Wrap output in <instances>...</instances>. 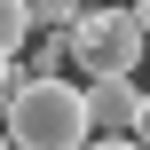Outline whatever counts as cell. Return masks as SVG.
<instances>
[{"label":"cell","mask_w":150,"mask_h":150,"mask_svg":"<svg viewBox=\"0 0 150 150\" xmlns=\"http://www.w3.org/2000/svg\"><path fill=\"white\" fill-rule=\"evenodd\" d=\"M8 87H16V55L0 47V111H8Z\"/></svg>","instance_id":"obj_7"},{"label":"cell","mask_w":150,"mask_h":150,"mask_svg":"<svg viewBox=\"0 0 150 150\" xmlns=\"http://www.w3.org/2000/svg\"><path fill=\"white\" fill-rule=\"evenodd\" d=\"M87 150H142V142H134V134H95Z\"/></svg>","instance_id":"obj_8"},{"label":"cell","mask_w":150,"mask_h":150,"mask_svg":"<svg viewBox=\"0 0 150 150\" xmlns=\"http://www.w3.org/2000/svg\"><path fill=\"white\" fill-rule=\"evenodd\" d=\"M32 40H40V47H32V71H24V79H63V71H71V40H63V32H32Z\"/></svg>","instance_id":"obj_4"},{"label":"cell","mask_w":150,"mask_h":150,"mask_svg":"<svg viewBox=\"0 0 150 150\" xmlns=\"http://www.w3.org/2000/svg\"><path fill=\"white\" fill-rule=\"evenodd\" d=\"M79 24V0H32V32H71Z\"/></svg>","instance_id":"obj_6"},{"label":"cell","mask_w":150,"mask_h":150,"mask_svg":"<svg viewBox=\"0 0 150 150\" xmlns=\"http://www.w3.org/2000/svg\"><path fill=\"white\" fill-rule=\"evenodd\" d=\"M127 8H134V24H142V40H150V0H127Z\"/></svg>","instance_id":"obj_10"},{"label":"cell","mask_w":150,"mask_h":150,"mask_svg":"<svg viewBox=\"0 0 150 150\" xmlns=\"http://www.w3.org/2000/svg\"><path fill=\"white\" fill-rule=\"evenodd\" d=\"M63 40H71L79 79H134L142 55H150V40H142V24H134L127 0H111V8H79V24H71Z\"/></svg>","instance_id":"obj_2"},{"label":"cell","mask_w":150,"mask_h":150,"mask_svg":"<svg viewBox=\"0 0 150 150\" xmlns=\"http://www.w3.org/2000/svg\"><path fill=\"white\" fill-rule=\"evenodd\" d=\"M0 150H16V142H8V127H0Z\"/></svg>","instance_id":"obj_12"},{"label":"cell","mask_w":150,"mask_h":150,"mask_svg":"<svg viewBox=\"0 0 150 150\" xmlns=\"http://www.w3.org/2000/svg\"><path fill=\"white\" fill-rule=\"evenodd\" d=\"M0 127H8L16 150H87V142H95L87 87H71V79H24V71H16Z\"/></svg>","instance_id":"obj_1"},{"label":"cell","mask_w":150,"mask_h":150,"mask_svg":"<svg viewBox=\"0 0 150 150\" xmlns=\"http://www.w3.org/2000/svg\"><path fill=\"white\" fill-rule=\"evenodd\" d=\"M24 40H32V0H0V47L16 55Z\"/></svg>","instance_id":"obj_5"},{"label":"cell","mask_w":150,"mask_h":150,"mask_svg":"<svg viewBox=\"0 0 150 150\" xmlns=\"http://www.w3.org/2000/svg\"><path fill=\"white\" fill-rule=\"evenodd\" d=\"M87 119H95V134H134L142 87L134 79H87Z\"/></svg>","instance_id":"obj_3"},{"label":"cell","mask_w":150,"mask_h":150,"mask_svg":"<svg viewBox=\"0 0 150 150\" xmlns=\"http://www.w3.org/2000/svg\"><path fill=\"white\" fill-rule=\"evenodd\" d=\"M79 8H111V0H79Z\"/></svg>","instance_id":"obj_11"},{"label":"cell","mask_w":150,"mask_h":150,"mask_svg":"<svg viewBox=\"0 0 150 150\" xmlns=\"http://www.w3.org/2000/svg\"><path fill=\"white\" fill-rule=\"evenodd\" d=\"M134 142L150 150V87H142V119H134Z\"/></svg>","instance_id":"obj_9"}]
</instances>
